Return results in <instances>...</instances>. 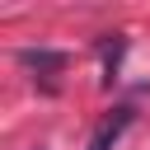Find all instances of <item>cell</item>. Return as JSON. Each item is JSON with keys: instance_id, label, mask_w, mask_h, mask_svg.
I'll use <instances>...</instances> for the list:
<instances>
[{"instance_id": "obj_3", "label": "cell", "mask_w": 150, "mask_h": 150, "mask_svg": "<svg viewBox=\"0 0 150 150\" xmlns=\"http://www.w3.org/2000/svg\"><path fill=\"white\" fill-rule=\"evenodd\" d=\"M98 52H103V75H108V80H117V61H122V52H127V38H122V33H112V42L103 38V42H98Z\"/></svg>"}, {"instance_id": "obj_1", "label": "cell", "mask_w": 150, "mask_h": 150, "mask_svg": "<svg viewBox=\"0 0 150 150\" xmlns=\"http://www.w3.org/2000/svg\"><path fill=\"white\" fill-rule=\"evenodd\" d=\"M131 117H136L131 108H112V112H108V117L98 122V131H94L89 150H112V145H117V136H122V131L131 127Z\"/></svg>"}, {"instance_id": "obj_2", "label": "cell", "mask_w": 150, "mask_h": 150, "mask_svg": "<svg viewBox=\"0 0 150 150\" xmlns=\"http://www.w3.org/2000/svg\"><path fill=\"white\" fill-rule=\"evenodd\" d=\"M19 61L28 70H38V75H61L66 70V52H52V47H23Z\"/></svg>"}]
</instances>
